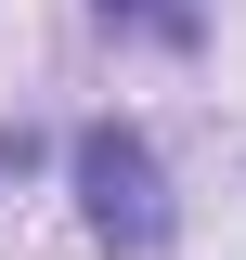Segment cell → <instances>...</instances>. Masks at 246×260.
<instances>
[{
	"instance_id": "cell-1",
	"label": "cell",
	"mask_w": 246,
	"mask_h": 260,
	"mask_svg": "<svg viewBox=\"0 0 246 260\" xmlns=\"http://www.w3.org/2000/svg\"><path fill=\"white\" fill-rule=\"evenodd\" d=\"M78 195H91V234L104 247H155L169 234V182H155V143L143 130H78Z\"/></svg>"
},
{
	"instance_id": "cell-2",
	"label": "cell",
	"mask_w": 246,
	"mask_h": 260,
	"mask_svg": "<svg viewBox=\"0 0 246 260\" xmlns=\"http://www.w3.org/2000/svg\"><path fill=\"white\" fill-rule=\"evenodd\" d=\"M104 13H143V26H169V39H194V13H182V0H104Z\"/></svg>"
}]
</instances>
